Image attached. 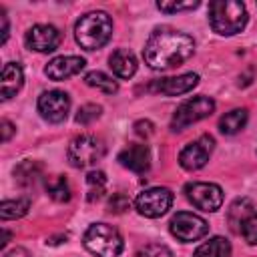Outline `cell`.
Segmentation results:
<instances>
[{"label": "cell", "instance_id": "1", "mask_svg": "<svg viewBox=\"0 0 257 257\" xmlns=\"http://www.w3.org/2000/svg\"><path fill=\"white\" fill-rule=\"evenodd\" d=\"M193 52L195 40L189 34L175 30H155L143 48V58L153 70H167L189 60Z\"/></svg>", "mask_w": 257, "mask_h": 257}, {"label": "cell", "instance_id": "2", "mask_svg": "<svg viewBox=\"0 0 257 257\" xmlns=\"http://www.w3.org/2000/svg\"><path fill=\"white\" fill-rule=\"evenodd\" d=\"M112 36V20L106 12L94 10L78 18L74 26V38L84 50L102 48Z\"/></svg>", "mask_w": 257, "mask_h": 257}, {"label": "cell", "instance_id": "3", "mask_svg": "<svg viewBox=\"0 0 257 257\" xmlns=\"http://www.w3.org/2000/svg\"><path fill=\"white\" fill-rule=\"evenodd\" d=\"M209 24L221 36H233L247 24V8L237 0H215L209 4Z\"/></svg>", "mask_w": 257, "mask_h": 257}, {"label": "cell", "instance_id": "4", "mask_svg": "<svg viewBox=\"0 0 257 257\" xmlns=\"http://www.w3.org/2000/svg\"><path fill=\"white\" fill-rule=\"evenodd\" d=\"M82 243L96 257H118L124 247L118 229L108 223H92L84 231Z\"/></svg>", "mask_w": 257, "mask_h": 257}, {"label": "cell", "instance_id": "5", "mask_svg": "<svg viewBox=\"0 0 257 257\" xmlns=\"http://www.w3.org/2000/svg\"><path fill=\"white\" fill-rule=\"evenodd\" d=\"M106 153L104 141L98 139L96 135H78L70 141L66 155L72 167L76 169H86L90 165H96Z\"/></svg>", "mask_w": 257, "mask_h": 257}, {"label": "cell", "instance_id": "6", "mask_svg": "<svg viewBox=\"0 0 257 257\" xmlns=\"http://www.w3.org/2000/svg\"><path fill=\"white\" fill-rule=\"evenodd\" d=\"M215 110V100L201 94V96H193L189 100H185L183 104H179V108L175 110L173 114V120H171V128L173 131H183L187 128L189 124H195L199 122L201 118L209 116L211 112Z\"/></svg>", "mask_w": 257, "mask_h": 257}, {"label": "cell", "instance_id": "7", "mask_svg": "<svg viewBox=\"0 0 257 257\" xmlns=\"http://www.w3.org/2000/svg\"><path fill=\"white\" fill-rule=\"evenodd\" d=\"M173 205V193L167 187H151L135 199V207L143 217H163Z\"/></svg>", "mask_w": 257, "mask_h": 257}, {"label": "cell", "instance_id": "8", "mask_svg": "<svg viewBox=\"0 0 257 257\" xmlns=\"http://www.w3.org/2000/svg\"><path fill=\"white\" fill-rule=\"evenodd\" d=\"M169 229L183 243L197 241V239H201L209 233L207 221L203 217L195 215V213H189V211H179L177 215H173V219L169 223Z\"/></svg>", "mask_w": 257, "mask_h": 257}, {"label": "cell", "instance_id": "9", "mask_svg": "<svg viewBox=\"0 0 257 257\" xmlns=\"http://www.w3.org/2000/svg\"><path fill=\"white\" fill-rule=\"evenodd\" d=\"M185 195L193 203V207L205 211V213H215L223 205V191L215 183H187L185 185Z\"/></svg>", "mask_w": 257, "mask_h": 257}, {"label": "cell", "instance_id": "10", "mask_svg": "<svg viewBox=\"0 0 257 257\" xmlns=\"http://www.w3.org/2000/svg\"><path fill=\"white\" fill-rule=\"evenodd\" d=\"M213 145H215V141H213L211 135H201L197 141L189 143L181 151L179 165L185 171H197V169L205 167L207 161H209V157H211V153H213Z\"/></svg>", "mask_w": 257, "mask_h": 257}, {"label": "cell", "instance_id": "11", "mask_svg": "<svg viewBox=\"0 0 257 257\" xmlns=\"http://www.w3.org/2000/svg\"><path fill=\"white\" fill-rule=\"evenodd\" d=\"M70 98L64 90H46L38 96V112L48 122H62L68 114Z\"/></svg>", "mask_w": 257, "mask_h": 257}, {"label": "cell", "instance_id": "12", "mask_svg": "<svg viewBox=\"0 0 257 257\" xmlns=\"http://www.w3.org/2000/svg\"><path fill=\"white\" fill-rule=\"evenodd\" d=\"M60 32L52 24H34L26 32V46L36 52H52L60 46Z\"/></svg>", "mask_w": 257, "mask_h": 257}, {"label": "cell", "instance_id": "13", "mask_svg": "<svg viewBox=\"0 0 257 257\" xmlns=\"http://www.w3.org/2000/svg\"><path fill=\"white\" fill-rule=\"evenodd\" d=\"M197 84H199V76L195 72H185V74H179V76H173V78L155 80L149 86V90L161 92V94H167V96H179V94H185V92L193 90Z\"/></svg>", "mask_w": 257, "mask_h": 257}, {"label": "cell", "instance_id": "14", "mask_svg": "<svg viewBox=\"0 0 257 257\" xmlns=\"http://www.w3.org/2000/svg\"><path fill=\"white\" fill-rule=\"evenodd\" d=\"M84 64H86V60L80 56H56L46 64L44 72L50 80H66V78L78 74L84 68Z\"/></svg>", "mask_w": 257, "mask_h": 257}, {"label": "cell", "instance_id": "15", "mask_svg": "<svg viewBox=\"0 0 257 257\" xmlns=\"http://www.w3.org/2000/svg\"><path fill=\"white\" fill-rule=\"evenodd\" d=\"M118 163L133 173H147L151 167V151L147 145L141 143L128 145L118 153Z\"/></svg>", "mask_w": 257, "mask_h": 257}, {"label": "cell", "instance_id": "16", "mask_svg": "<svg viewBox=\"0 0 257 257\" xmlns=\"http://www.w3.org/2000/svg\"><path fill=\"white\" fill-rule=\"evenodd\" d=\"M24 82V72L18 62H6L2 68V80H0V94L4 100L12 98Z\"/></svg>", "mask_w": 257, "mask_h": 257}, {"label": "cell", "instance_id": "17", "mask_svg": "<svg viewBox=\"0 0 257 257\" xmlns=\"http://www.w3.org/2000/svg\"><path fill=\"white\" fill-rule=\"evenodd\" d=\"M108 64L112 68V72L118 76V78H131L135 72H137V58L131 50L126 48H116L110 58H108Z\"/></svg>", "mask_w": 257, "mask_h": 257}, {"label": "cell", "instance_id": "18", "mask_svg": "<svg viewBox=\"0 0 257 257\" xmlns=\"http://www.w3.org/2000/svg\"><path fill=\"white\" fill-rule=\"evenodd\" d=\"M253 213H255V211H253V201H251V199H245V197L237 199V201L229 207V213H227V219H229L231 229H233V231H239V229H241V223H243L249 215H253Z\"/></svg>", "mask_w": 257, "mask_h": 257}, {"label": "cell", "instance_id": "19", "mask_svg": "<svg viewBox=\"0 0 257 257\" xmlns=\"http://www.w3.org/2000/svg\"><path fill=\"white\" fill-rule=\"evenodd\" d=\"M229 255H231V243L225 237H213L193 253V257H229Z\"/></svg>", "mask_w": 257, "mask_h": 257}, {"label": "cell", "instance_id": "20", "mask_svg": "<svg viewBox=\"0 0 257 257\" xmlns=\"http://www.w3.org/2000/svg\"><path fill=\"white\" fill-rule=\"evenodd\" d=\"M247 124V110L245 108H233L225 112L219 120V131L223 135H235Z\"/></svg>", "mask_w": 257, "mask_h": 257}, {"label": "cell", "instance_id": "21", "mask_svg": "<svg viewBox=\"0 0 257 257\" xmlns=\"http://www.w3.org/2000/svg\"><path fill=\"white\" fill-rule=\"evenodd\" d=\"M14 177L20 185L28 187L34 185L40 177H42V165L38 161H22L16 169H14Z\"/></svg>", "mask_w": 257, "mask_h": 257}, {"label": "cell", "instance_id": "22", "mask_svg": "<svg viewBox=\"0 0 257 257\" xmlns=\"http://www.w3.org/2000/svg\"><path fill=\"white\" fill-rule=\"evenodd\" d=\"M84 82H86L88 86H92V88H98V90L106 92V94H112V92L118 90L116 80H112V76H108V74H104V72H100V70L88 72V74L84 76Z\"/></svg>", "mask_w": 257, "mask_h": 257}, {"label": "cell", "instance_id": "23", "mask_svg": "<svg viewBox=\"0 0 257 257\" xmlns=\"http://www.w3.org/2000/svg\"><path fill=\"white\" fill-rule=\"evenodd\" d=\"M30 209V201L28 199H6L2 201V207H0V215L4 221L8 219H18V217H24Z\"/></svg>", "mask_w": 257, "mask_h": 257}, {"label": "cell", "instance_id": "24", "mask_svg": "<svg viewBox=\"0 0 257 257\" xmlns=\"http://www.w3.org/2000/svg\"><path fill=\"white\" fill-rule=\"evenodd\" d=\"M86 187H88V201H98L106 191V177L102 171H90L86 175Z\"/></svg>", "mask_w": 257, "mask_h": 257}, {"label": "cell", "instance_id": "25", "mask_svg": "<svg viewBox=\"0 0 257 257\" xmlns=\"http://www.w3.org/2000/svg\"><path fill=\"white\" fill-rule=\"evenodd\" d=\"M46 191H48V197L54 199L56 203H66L70 199V187L64 177H54L52 181H48Z\"/></svg>", "mask_w": 257, "mask_h": 257}, {"label": "cell", "instance_id": "26", "mask_svg": "<svg viewBox=\"0 0 257 257\" xmlns=\"http://www.w3.org/2000/svg\"><path fill=\"white\" fill-rule=\"evenodd\" d=\"M108 213H112V215H122V213H126L128 209H131V199H128V195H124V193H112L110 195V199H108Z\"/></svg>", "mask_w": 257, "mask_h": 257}, {"label": "cell", "instance_id": "27", "mask_svg": "<svg viewBox=\"0 0 257 257\" xmlns=\"http://www.w3.org/2000/svg\"><path fill=\"white\" fill-rule=\"evenodd\" d=\"M100 112H102V108H100L98 104L88 102V104H84V106L78 108V112H76V122H78V124H90V122H94V120L100 116Z\"/></svg>", "mask_w": 257, "mask_h": 257}, {"label": "cell", "instance_id": "28", "mask_svg": "<svg viewBox=\"0 0 257 257\" xmlns=\"http://www.w3.org/2000/svg\"><path fill=\"white\" fill-rule=\"evenodd\" d=\"M239 233L243 235V239H245L249 245H255V243H257V213L249 215V217L241 223Z\"/></svg>", "mask_w": 257, "mask_h": 257}, {"label": "cell", "instance_id": "29", "mask_svg": "<svg viewBox=\"0 0 257 257\" xmlns=\"http://www.w3.org/2000/svg\"><path fill=\"white\" fill-rule=\"evenodd\" d=\"M199 2L197 0H189V2H157V8L161 12L173 14V12H183V10H193L197 8Z\"/></svg>", "mask_w": 257, "mask_h": 257}, {"label": "cell", "instance_id": "30", "mask_svg": "<svg viewBox=\"0 0 257 257\" xmlns=\"http://www.w3.org/2000/svg\"><path fill=\"white\" fill-rule=\"evenodd\" d=\"M137 257H173L171 251L165 247V245H159V243H151V245H145L139 249Z\"/></svg>", "mask_w": 257, "mask_h": 257}, {"label": "cell", "instance_id": "31", "mask_svg": "<svg viewBox=\"0 0 257 257\" xmlns=\"http://www.w3.org/2000/svg\"><path fill=\"white\" fill-rule=\"evenodd\" d=\"M135 133L139 135V137H151L153 135V122L151 120H139V122H135Z\"/></svg>", "mask_w": 257, "mask_h": 257}, {"label": "cell", "instance_id": "32", "mask_svg": "<svg viewBox=\"0 0 257 257\" xmlns=\"http://www.w3.org/2000/svg\"><path fill=\"white\" fill-rule=\"evenodd\" d=\"M14 131H16V128H14V126H12V122H10V120H6V118H4V120H2V141H4V143H8V141H10V137H12V133H14Z\"/></svg>", "mask_w": 257, "mask_h": 257}, {"label": "cell", "instance_id": "33", "mask_svg": "<svg viewBox=\"0 0 257 257\" xmlns=\"http://www.w3.org/2000/svg\"><path fill=\"white\" fill-rule=\"evenodd\" d=\"M0 22H2V40H0V42L4 44V42L8 40V16L4 14L2 8H0Z\"/></svg>", "mask_w": 257, "mask_h": 257}, {"label": "cell", "instance_id": "34", "mask_svg": "<svg viewBox=\"0 0 257 257\" xmlns=\"http://www.w3.org/2000/svg\"><path fill=\"white\" fill-rule=\"evenodd\" d=\"M4 257H30V255H28V251H26V249L16 247V249H12V251L4 253Z\"/></svg>", "mask_w": 257, "mask_h": 257}, {"label": "cell", "instance_id": "35", "mask_svg": "<svg viewBox=\"0 0 257 257\" xmlns=\"http://www.w3.org/2000/svg\"><path fill=\"white\" fill-rule=\"evenodd\" d=\"M8 241H10V233H8V231H4V241H2V245H6Z\"/></svg>", "mask_w": 257, "mask_h": 257}]
</instances>
